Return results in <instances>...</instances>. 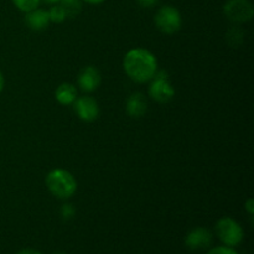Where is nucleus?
<instances>
[{
	"mask_svg": "<svg viewBox=\"0 0 254 254\" xmlns=\"http://www.w3.org/2000/svg\"><path fill=\"white\" fill-rule=\"evenodd\" d=\"M123 67L129 78L138 83H145L156 73L158 61L148 50L134 49L124 56Z\"/></svg>",
	"mask_w": 254,
	"mask_h": 254,
	"instance_id": "obj_1",
	"label": "nucleus"
},
{
	"mask_svg": "<svg viewBox=\"0 0 254 254\" xmlns=\"http://www.w3.org/2000/svg\"><path fill=\"white\" fill-rule=\"evenodd\" d=\"M46 185L52 195L62 200L73 196L77 190V181L74 176L64 169H55L50 171L46 176Z\"/></svg>",
	"mask_w": 254,
	"mask_h": 254,
	"instance_id": "obj_2",
	"label": "nucleus"
},
{
	"mask_svg": "<svg viewBox=\"0 0 254 254\" xmlns=\"http://www.w3.org/2000/svg\"><path fill=\"white\" fill-rule=\"evenodd\" d=\"M215 230L221 242L228 247H236L240 245L245 236L240 223L231 217H223L218 220Z\"/></svg>",
	"mask_w": 254,
	"mask_h": 254,
	"instance_id": "obj_3",
	"label": "nucleus"
},
{
	"mask_svg": "<svg viewBox=\"0 0 254 254\" xmlns=\"http://www.w3.org/2000/svg\"><path fill=\"white\" fill-rule=\"evenodd\" d=\"M151 84L149 87V94L154 101L159 103H168L175 96V89L169 81L168 73L165 71L156 72L150 79Z\"/></svg>",
	"mask_w": 254,
	"mask_h": 254,
	"instance_id": "obj_4",
	"label": "nucleus"
},
{
	"mask_svg": "<svg viewBox=\"0 0 254 254\" xmlns=\"http://www.w3.org/2000/svg\"><path fill=\"white\" fill-rule=\"evenodd\" d=\"M154 21L156 27L164 34H175L181 27V15L176 7L166 5L158 10Z\"/></svg>",
	"mask_w": 254,
	"mask_h": 254,
	"instance_id": "obj_5",
	"label": "nucleus"
},
{
	"mask_svg": "<svg viewBox=\"0 0 254 254\" xmlns=\"http://www.w3.org/2000/svg\"><path fill=\"white\" fill-rule=\"evenodd\" d=\"M223 12L230 21L243 24L252 20L254 9L250 0H227L223 6Z\"/></svg>",
	"mask_w": 254,
	"mask_h": 254,
	"instance_id": "obj_6",
	"label": "nucleus"
},
{
	"mask_svg": "<svg viewBox=\"0 0 254 254\" xmlns=\"http://www.w3.org/2000/svg\"><path fill=\"white\" fill-rule=\"evenodd\" d=\"M74 111L77 116L84 122H93L99 116V107L96 99L83 96L74 101Z\"/></svg>",
	"mask_w": 254,
	"mask_h": 254,
	"instance_id": "obj_7",
	"label": "nucleus"
},
{
	"mask_svg": "<svg viewBox=\"0 0 254 254\" xmlns=\"http://www.w3.org/2000/svg\"><path fill=\"white\" fill-rule=\"evenodd\" d=\"M211 243H212V233L205 227L193 228L185 238L186 247L191 251L205 250L210 247Z\"/></svg>",
	"mask_w": 254,
	"mask_h": 254,
	"instance_id": "obj_8",
	"label": "nucleus"
},
{
	"mask_svg": "<svg viewBox=\"0 0 254 254\" xmlns=\"http://www.w3.org/2000/svg\"><path fill=\"white\" fill-rule=\"evenodd\" d=\"M101 84V73L93 66L82 69L78 74V86L83 92H93Z\"/></svg>",
	"mask_w": 254,
	"mask_h": 254,
	"instance_id": "obj_9",
	"label": "nucleus"
},
{
	"mask_svg": "<svg viewBox=\"0 0 254 254\" xmlns=\"http://www.w3.org/2000/svg\"><path fill=\"white\" fill-rule=\"evenodd\" d=\"M25 22L27 26L34 31H42L46 29L50 24L49 11L42 9H35L32 11L26 12Z\"/></svg>",
	"mask_w": 254,
	"mask_h": 254,
	"instance_id": "obj_10",
	"label": "nucleus"
},
{
	"mask_svg": "<svg viewBox=\"0 0 254 254\" xmlns=\"http://www.w3.org/2000/svg\"><path fill=\"white\" fill-rule=\"evenodd\" d=\"M127 113L131 117V118H140L144 114L146 113V109H148V103H146V99L144 97V94L141 93H133L128 98L126 104Z\"/></svg>",
	"mask_w": 254,
	"mask_h": 254,
	"instance_id": "obj_11",
	"label": "nucleus"
},
{
	"mask_svg": "<svg viewBox=\"0 0 254 254\" xmlns=\"http://www.w3.org/2000/svg\"><path fill=\"white\" fill-rule=\"evenodd\" d=\"M55 97L56 101L62 106H69V104L74 103L77 99V89L73 84L71 83H62L57 87L56 92H55Z\"/></svg>",
	"mask_w": 254,
	"mask_h": 254,
	"instance_id": "obj_12",
	"label": "nucleus"
},
{
	"mask_svg": "<svg viewBox=\"0 0 254 254\" xmlns=\"http://www.w3.org/2000/svg\"><path fill=\"white\" fill-rule=\"evenodd\" d=\"M243 40H245V31L241 29L240 26L231 27L226 35V41L231 47H238L242 45Z\"/></svg>",
	"mask_w": 254,
	"mask_h": 254,
	"instance_id": "obj_13",
	"label": "nucleus"
},
{
	"mask_svg": "<svg viewBox=\"0 0 254 254\" xmlns=\"http://www.w3.org/2000/svg\"><path fill=\"white\" fill-rule=\"evenodd\" d=\"M67 17H76L82 10V0H60Z\"/></svg>",
	"mask_w": 254,
	"mask_h": 254,
	"instance_id": "obj_14",
	"label": "nucleus"
},
{
	"mask_svg": "<svg viewBox=\"0 0 254 254\" xmlns=\"http://www.w3.org/2000/svg\"><path fill=\"white\" fill-rule=\"evenodd\" d=\"M49 17L50 22H55V24H61V22H64L67 19L66 12L62 9L61 5H55V6H52L49 10Z\"/></svg>",
	"mask_w": 254,
	"mask_h": 254,
	"instance_id": "obj_15",
	"label": "nucleus"
},
{
	"mask_svg": "<svg viewBox=\"0 0 254 254\" xmlns=\"http://www.w3.org/2000/svg\"><path fill=\"white\" fill-rule=\"evenodd\" d=\"M15 6L22 12H29L37 9L40 4V0H12Z\"/></svg>",
	"mask_w": 254,
	"mask_h": 254,
	"instance_id": "obj_16",
	"label": "nucleus"
},
{
	"mask_svg": "<svg viewBox=\"0 0 254 254\" xmlns=\"http://www.w3.org/2000/svg\"><path fill=\"white\" fill-rule=\"evenodd\" d=\"M206 254H238L237 251H235L233 247H228V246H218V247L211 248L207 251Z\"/></svg>",
	"mask_w": 254,
	"mask_h": 254,
	"instance_id": "obj_17",
	"label": "nucleus"
},
{
	"mask_svg": "<svg viewBox=\"0 0 254 254\" xmlns=\"http://www.w3.org/2000/svg\"><path fill=\"white\" fill-rule=\"evenodd\" d=\"M61 216L64 220H71L74 216V208L73 206L67 203V205H64L61 208Z\"/></svg>",
	"mask_w": 254,
	"mask_h": 254,
	"instance_id": "obj_18",
	"label": "nucleus"
},
{
	"mask_svg": "<svg viewBox=\"0 0 254 254\" xmlns=\"http://www.w3.org/2000/svg\"><path fill=\"white\" fill-rule=\"evenodd\" d=\"M138 4L140 5L141 7H145V9H150V7L156 6V5L160 2V0H136Z\"/></svg>",
	"mask_w": 254,
	"mask_h": 254,
	"instance_id": "obj_19",
	"label": "nucleus"
},
{
	"mask_svg": "<svg viewBox=\"0 0 254 254\" xmlns=\"http://www.w3.org/2000/svg\"><path fill=\"white\" fill-rule=\"evenodd\" d=\"M245 208H246V211H247V212L250 213L251 216L253 215V213H254V201L252 200V198L247 200V202L245 203Z\"/></svg>",
	"mask_w": 254,
	"mask_h": 254,
	"instance_id": "obj_20",
	"label": "nucleus"
},
{
	"mask_svg": "<svg viewBox=\"0 0 254 254\" xmlns=\"http://www.w3.org/2000/svg\"><path fill=\"white\" fill-rule=\"evenodd\" d=\"M16 254H42V253L36 250H32V248H25V250L19 251Z\"/></svg>",
	"mask_w": 254,
	"mask_h": 254,
	"instance_id": "obj_21",
	"label": "nucleus"
},
{
	"mask_svg": "<svg viewBox=\"0 0 254 254\" xmlns=\"http://www.w3.org/2000/svg\"><path fill=\"white\" fill-rule=\"evenodd\" d=\"M83 1L88 2V4L91 5H98V4H102V2H104L106 0H83Z\"/></svg>",
	"mask_w": 254,
	"mask_h": 254,
	"instance_id": "obj_22",
	"label": "nucleus"
},
{
	"mask_svg": "<svg viewBox=\"0 0 254 254\" xmlns=\"http://www.w3.org/2000/svg\"><path fill=\"white\" fill-rule=\"evenodd\" d=\"M4 83H5L4 77H2V73H1V72H0V93H1L2 88H4Z\"/></svg>",
	"mask_w": 254,
	"mask_h": 254,
	"instance_id": "obj_23",
	"label": "nucleus"
},
{
	"mask_svg": "<svg viewBox=\"0 0 254 254\" xmlns=\"http://www.w3.org/2000/svg\"><path fill=\"white\" fill-rule=\"evenodd\" d=\"M44 1L47 4H57V2H60V0H44Z\"/></svg>",
	"mask_w": 254,
	"mask_h": 254,
	"instance_id": "obj_24",
	"label": "nucleus"
},
{
	"mask_svg": "<svg viewBox=\"0 0 254 254\" xmlns=\"http://www.w3.org/2000/svg\"><path fill=\"white\" fill-rule=\"evenodd\" d=\"M54 254H66V253H64V252H59V253H54Z\"/></svg>",
	"mask_w": 254,
	"mask_h": 254,
	"instance_id": "obj_25",
	"label": "nucleus"
}]
</instances>
